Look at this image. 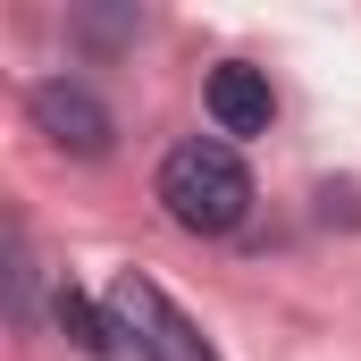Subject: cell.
I'll use <instances>...</instances> for the list:
<instances>
[{
  "label": "cell",
  "mask_w": 361,
  "mask_h": 361,
  "mask_svg": "<svg viewBox=\"0 0 361 361\" xmlns=\"http://www.w3.org/2000/svg\"><path fill=\"white\" fill-rule=\"evenodd\" d=\"M160 210L177 219L185 235H227L252 210V169L227 135H185L177 152L160 160Z\"/></svg>",
  "instance_id": "1"
},
{
  "label": "cell",
  "mask_w": 361,
  "mask_h": 361,
  "mask_svg": "<svg viewBox=\"0 0 361 361\" xmlns=\"http://www.w3.org/2000/svg\"><path fill=\"white\" fill-rule=\"evenodd\" d=\"M109 319H118V336H135V353H143V361H219V353H210V336H202V328H193V319H185L143 269H126L118 286H109Z\"/></svg>",
  "instance_id": "2"
},
{
  "label": "cell",
  "mask_w": 361,
  "mask_h": 361,
  "mask_svg": "<svg viewBox=\"0 0 361 361\" xmlns=\"http://www.w3.org/2000/svg\"><path fill=\"white\" fill-rule=\"evenodd\" d=\"M34 126L59 143V152H76V160H92V152H109V109L92 101L85 85H68V76H51V85H34Z\"/></svg>",
  "instance_id": "3"
},
{
  "label": "cell",
  "mask_w": 361,
  "mask_h": 361,
  "mask_svg": "<svg viewBox=\"0 0 361 361\" xmlns=\"http://www.w3.org/2000/svg\"><path fill=\"white\" fill-rule=\"evenodd\" d=\"M202 101H210V126H219L227 143H244V135H269V118H277V92H269V76H261V68H244V59L210 68Z\"/></svg>",
  "instance_id": "4"
},
{
  "label": "cell",
  "mask_w": 361,
  "mask_h": 361,
  "mask_svg": "<svg viewBox=\"0 0 361 361\" xmlns=\"http://www.w3.org/2000/svg\"><path fill=\"white\" fill-rule=\"evenodd\" d=\"M51 311H59V328H68V336H76L85 353H118V336H109V319L92 311V302L76 294V286H59V302H51Z\"/></svg>",
  "instance_id": "5"
}]
</instances>
